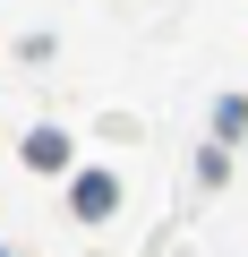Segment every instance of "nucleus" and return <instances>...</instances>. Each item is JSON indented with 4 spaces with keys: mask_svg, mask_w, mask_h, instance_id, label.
Wrapping results in <instances>:
<instances>
[{
    "mask_svg": "<svg viewBox=\"0 0 248 257\" xmlns=\"http://www.w3.org/2000/svg\"><path fill=\"white\" fill-rule=\"evenodd\" d=\"M111 206H120L111 172H86V180H77V214H111Z\"/></svg>",
    "mask_w": 248,
    "mask_h": 257,
    "instance_id": "2",
    "label": "nucleus"
},
{
    "mask_svg": "<svg viewBox=\"0 0 248 257\" xmlns=\"http://www.w3.org/2000/svg\"><path fill=\"white\" fill-rule=\"evenodd\" d=\"M26 163L35 172H60L69 163V138H60V128H35V138H26Z\"/></svg>",
    "mask_w": 248,
    "mask_h": 257,
    "instance_id": "1",
    "label": "nucleus"
}]
</instances>
